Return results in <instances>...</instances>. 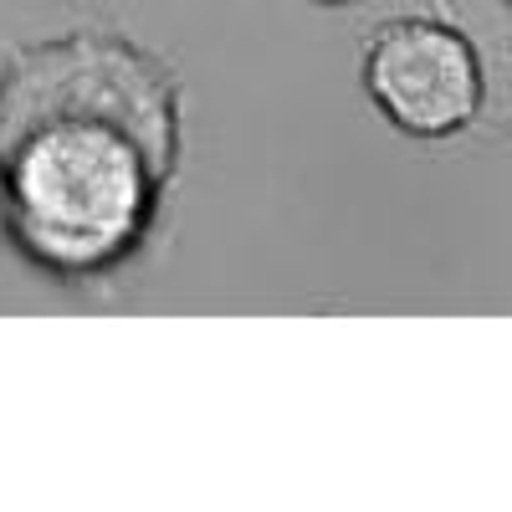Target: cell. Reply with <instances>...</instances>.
I'll return each instance as SVG.
<instances>
[{"mask_svg": "<svg viewBox=\"0 0 512 512\" xmlns=\"http://www.w3.org/2000/svg\"><path fill=\"white\" fill-rule=\"evenodd\" d=\"M313 6H359V0H313Z\"/></svg>", "mask_w": 512, "mask_h": 512, "instance_id": "cell-4", "label": "cell"}, {"mask_svg": "<svg viewBox=\"0 0 512 512\" xmlns=\"http://www.w3.org/2000/svg\"><path fill=\"white\" fill-rule=\"evenodd\" d=\"M180 175L108 118H41L0 144V246L52 287H103L164 231Z\"/></svg>", "mask_w": 512, "mask_h": 512, "instance_id": "cell-1", "label": "cell"}, {"mask_svg": "<svg viewBox=\"0 0 512 512\" xmlns=\"http://www.w3.org/2000/svg\"><path fill=\"white\" fill-rule=\"evenodd\" d=\"M108 118L185 175V72L118 21H82L0 52V144L41 118Z\"/></svg>", "mask_w": 512, "mask_h": 512, "instance_id": "cell-2", "label": "cell"}, {"mask_svg": "<svg viewBox=\"0 0 512 512\" xmlns=\"http://www.w3.org/2000/svg\"><path fill=\"white\" fill-rule=\"evenodd\" d=\"M497 6H502V11H507V21H512V0H497Z\"/></svg>", "mask_w": 512, "mask_h": 512, "instance_id": "cell-5", "label": "cell"}, {"mask_svg": "<svg viewBox=\"0 0 512 512\" xmlns=\"http://www.w3.org/2000/svg\"><path fill=\"white\" fill-rule=\"evenodd\" d=\"M359 88L410 144H451L487 113V57L446 6L384 16L359 41Z\"/></svg>", "mask_w": 512, "mask_h": 512, "instance_id": "cell-3", "label": "cell"}]
</instances>
